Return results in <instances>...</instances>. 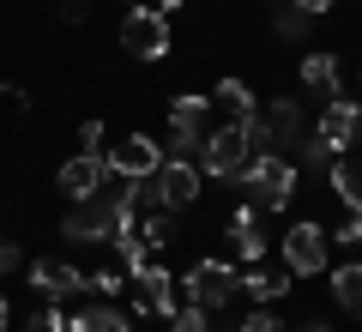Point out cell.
<instances>
[{"instance_id":"f546056e","label":"cell","mask_w":362,"mask_h":332,"mask_svg":"<svg viewBox=\"0 0 362 332\" xmlns=\"http://www.w3.org/2000/svg\"><path fill=\"white\" fill-rule=\"evenodd\" d=\"M0 272H18V248L13 242H0Z\"/></svg>"},{"instance_id":"9c48e42d","label":"cell","mask_w":362,"mask_h":332,"mask_svg":"<svg viewBox=\"0 0 362 332\" xmlns=\"http://www.w3.org/2000/svg\"><path fill=\"white\" fill-rule=\"evenodd\" d=\"M103 176H109V164L97 151H78L73 164H61V176H54V188L66 193V200H97L103 193Z\"/></svg>"},{"instance_id":"d4e9b609","label":"cell","mask_w":362,"mask_h":332,"mask_svg":"<svg viewBox=\"0 0 362 332\" xmlns=\"http://www.w3.org/2000/svg\"><path fill=\"white\" fill-rule=\"evenodd\" d=\"M169 332H206V308H199V302H194V308H181V314L169 320Z\"/></svg>"},{"instance_id":"3957f363","label":"cell","mask_w":362,"mask_h":332,"mask_svg":"<svg viewBox=\"0 0 362 332\" xmlns=\"http://www.w3.org/2000/svg\"><path fill=\"white\" fill-rule=\"evenodd\" d=\"M121 49L133 61H163L169 55V18L157 6H127V18H121Z\"/></svg>"},{"instance_id":"277c9868","label":"cell","mask_w":362,"mask_h":332,"mask_svg":"<svg viewBox=\"0 0 362 332\" xmlns=\"http://www.w3.org/2000/svg\"><path fill=\"white\" fill-rule=\"evenodd\" d=\"M139 200H157L163 212H175V205H194V200H199V169L187 164V157H169V164L151 176V188L139 181Z\"/></svg>"},{"instance_id":"9a60e30c","label":"cell","mask_w":362,"mask_h":332,"mask_svg":"<svg viewBox=\"0 0 362 332\" xmlns=\"http://www.w3.org/2000/svg\"><path fill=\"white\" fill-rule=\"evenodd\" d=\"M230 236H235V260H259L266 254V236H259V224H254V205H242V212L230 217Z\"/></svg>"},{"instance_id":"7c38bea8","label":"cell","mask_w":362,"mask_h":332,"mask_svg":"<svg viewBox=\"0 0 362 332\" xmlns=\"http://www.w3.org/2000/svg\"><path fill=\"white\" fill-rule=\"evenodd\" d=\"M66 332H133V326H127V314H121V308L90 302V308H78V314L66 320Z\"/></svg>"},{"instance_id":"83f0119b","label":"cell","mask_w":362,"mask_h":332,"mask_svg":"<svg viewBox=\"0 0 362 332\" xmlns=\"http://www.w3.org/2000/svg\"><path fill=\"white\" fill-rule=\"evenodd\" d=\"M85 284H90L97 296H115V290H121V272H97V278H85Z\"/></svg>"},{"instance_id":"484cf974","label":"cell","mask_w":362,"mask_h":332,"mask_svg":"<svg viewBox=\"0 0 362 332\" xmlns=\"http://www.w3.org/2000/svg\"><path fill=\"white\" fill-rule=\"evenodd\" d=\"M332 242H344V248H356V242H362V212H350L344 224H338V236H332Z\"/></svg>"},{"instance_id":"44dd1931","label":"cell","mask_w":362,"mask_h":332,"mask_svg":"<svg viewBox=\"0 0 362 332\" xmlns=\"http://www.w3.org/2000/svg\"><path fill=\"white\" fill-rule=\"evenodd\" d=\"M115 248H121V266H127L133 278H139V272L151 266V248H145V242H139V236H133V230H127V236H115Z\"/></svg>"},{"instance_id":"52a82bcc","label":"cell","mask_w":362,"mask_h":332,"mask_svg":"<svg viewBox=\"0 0 362 332\" xmlns=\"http://www.w3.org/2000/svg\"><path fill=\"white\" fill-rule=\"evenodd\" d=\"M326 242H332V236H326L320 224H290V236H284V266L296 272V278L326 272Z\"/></svg>"},{"instance_id":"4dcf8cb0","label":"cell","mask_w":362,"mask_h":332,"mask_svg":"<svg viewBox=\"0 0 362 332\" xmlns=\"http://www.w3.org/2000/svg\"><path fill=\"white\" fill-rule=\"evenodd\" d=\"M290 6H302V13L314 18V13H326V6H332V0H290Z\"/></svg>"},{"instance_id":"2e32d148","label":"cell","mask_w":362,"mask_h":332,"mask_svg":"<svg viewBox=\"0 0 362 332\" xmlns=\"http://www.w3.org/2000/svg\"><path fill=\"white\" fill-rule=\"evenodd\" d=\"M332 188L350 212H362V157H338L332 164Z\"/></svg>"},{"instance_id":"30bf717a","label":"cell","mask_w":362,"mask_h":332,"mask_svg":"<svg viewBox=\"0 0 362 332\" xmlns=\"http://www.w3.org/2000/svg\"><path fill=\"white\" fill-rule=\"evenodd\" d=\"M356 127H362V103L332 97L320 109V121H314V139H326V151H344V145L356 139Z\"/></svg>"},{"instance_id":"8992f818","label":"cell","mask_w":362,"mask_h":332,"mask_svg":"<svg viewBox=\"0 0 362 332\" xmlns=\"http://www.w3.org/2000/svg\"><path fill=\"white\" fill-rule=\"evenodd\" d=\"M235 290H242V272H235L230 260H199V266L187 272V296H194L199 308H218V302H230Z\"/></svg>"},{"instance_id":"4316f807","label":"cell","mask_w":362,"mask_h":332,"mask_svg":"<svg viewBox=\"0 0 362 332\" xmlns=\"http://www.w3.org/2000/svg\"><path fill=\"white\" fill-rule=\"evenodd\" d=\"M242 332H284V326H278V314H266V308H259V314L242 320Z\"/></svg>"},{"instance_id":"7402d4cb","label":"cell","mask_w":362,"mask_h":332,"mask_svg":"<svg viewBox=\"0 0 362 332\" xmlns=\"http://www.w3.org/2000/svg\"><path fill=\"white\" fill-rule=\"evenodd\" d=\"M25 332H66V314L54 302H42V308H30V326Z\"/></svg>"},{"instance_id":"cb8c5ba5","label":"cell","mask_w":362,"mask_h":332,"mask_svg":"<svg viewBox=\"0 0 362 332\" xmlns=\"http://www.w3.org/2000/svg\"><path fill=\"white\" fill-rule=\"evenodd\" d=\"M278 30H284V37H308V13H302V6H284V13H278Z\"/></svg>"},{"instance_id":"e0dca14e","label":"cell","mask_w":362,"mask_h":332,"mask_svg":"<svg viewBox=\"0 0 362 332\" xmlns=\"http://www.w3.org/2000/svg\"><path fill=\"white\" fill-rule=\"evenodd\" d=\"M332 296H338V308H344V314L362 320V260H356V266H338V272H332Z\"/></svg>"},{"instance_id":"5b68a950","label":"cell","mask_w":362,"mask_h":332,"mask_svg":"<svg viewBox=\"0 0 362 332\" xmlns=\"http://www.w3.org/2000/svg\"><path fill=\"white\" fill-rule=\"evenodd\" d=\"M109 176L121 181H151L157 169H163V151H157V139H145V133H127V139H115V151L103 157Z\"/></svg>"},{"instance_id":"ac0fdd59","label":"cell","mask_w":362,"mask_h":332,"mask_svg":"<svg viewBox=\"0 0 362 332\" xmlns=\"http://www.w3.org/2000/svg\"><path fill=\"white\" fill-rule=\"evenodd\" d=\"M218 103L230 109V121H235V127H242V121L254 115V97H247V85H242V79H223V85H218Z\"/></svg>"},{"instance_id":"d6a6232c","label":"cell","mask_w":362,"mask_h":332,"mask_svg":"<svg viewBox=\"0 0 362 332\" xmlns=\"http://www.w3.org/2000/svg\"><path fill=\"white\" fill-rule=\"evenodd\" d=\"M175 6H181V0H157V13H175Z\"/></svg>"},{"instance_id":"ba28073f","label":"cell","mask_w":362,"mask_h":332,"mask_svg":"<svg viewBox=\"0 0 362 332\" xmlns=\"http://www.w3.org/2000/svg\"><path fill=\"white\" fill-rule=\"evenodd\" d=\"M206 115H211V103L206 97H175L169 103V133H175V157H187V151H199L206 145Z\"/></svg>"},{"instance_id":"6da1fadb","label":"cell","mask_w":362,"mask_h":332,"mask_svg":"<svg viewBox=\"0 0 362 332\" xmlns=\"http://www.w3.org/2000/svg\"><path fill=\"white\" fill-rule=\"evenodd\" d=\"M199 164H206V176H223V181H242L247 164H254V145H247V133L235 127H211L206 145H199Z\"/></svg>"},{"instance_id":"f1b7e54d","label":"cell","mask_w":362,"mask_h":332,"mask_svg":"<svg viewBox=\"0 0 362 332\" xmlns=\"http://www.w3.org/2000/svg\"><path fill=\"white\" fill-rule=\"evenodd\" d=\"M78 139H85V151H97V145H103V121H85V127H78Z\"/></svg>"},{"instance_id":"d6986e66","label":"cell","mask_w":362,"mask_h":332,"mask_svg":"<svg viewBox=\"0 0 362 332\" xmlns=\"http://www.w3.org/2000/svg\"><path fill=\"white\" fill-rule=\"evenodd\" d=\"M302 85L338 91V61H332V55H308V61H302Z\"/></svg>"},{"instance_id":"1f68e13d","label":"cell","mask_w":362,"mask_h":332,"mask_svg":"<svg viewBox=\"0 0 362 332\" xmlns=\"http://www.w3.org/2000/svg\"><path fill=\"white\" fill-rule=\"evenodd\" d=\"M6 326H13V308H6V296H0V332H6Z\"/></svg>"},{"instance_id":"8fae6325","label":"cell","mask_w":362,"mask_h":332,"mask_svg":"<svg viewBox=\"0 0 362 332\" xmlns=\"http://www.w3.org/2000/svg\"><path fill=\"white\" fill-rule=\"evenodd\" d=\"M30 284H37L49 302H61V296H73V290H85V272L78 266H66V260H37L30 266Z\"/></svg>"},{"instance_id":"ffe728a7","label":"cell","mask_w":362,"mask_h":332,"mask_svg":"<svg viewBox=\"0 0 362 332\" xmlns=\"http://www.w3.org/2000/svg\"><path fill=\"white\" fill-rule=\"evenodd\" d=\"M242 290L254 296V302H278L290 284H284V278H272V272H242Z\"/></svg>"},{"instance_id":"5bb4252c","label":"cell","mask_w":362,"mask_h":332,"mask_svg":"<svg viewBox=\"0 0 362 332\" xmlns=\"http://www.w3.org/2000/svg\"><path fill=\"white\" fill-rule=\"evenodd\" d=\"M266 127H272V145H278V151H284V145H302V109L296 103H272Z\"/></svg>"},{"instance_id":"7a4b0ae2","label":"cell","mask_w":362,"mask_h":332,"mask_svg":"<svg viewBox=\"0 0 362 332\" xmlns=\"http://www.w3.org/2000/svg\"><path fill=\"white\" fill-rule=\"evenodd\" d=\"M242 188L254 193V205H272V212H284L296 200V164L290 157H254L242 176Z\"/></svg>"},{"instance_id":"4fadbf2b","label":"cell","mask_w":362,"mask_h":332,"mask_svg":"<svg viewBox=\"0 0 362 332\" xmlns=\"http://www.w3.org/2000/svg\"><path fill=\"white\" fill-rule=\"evenodd\" d=\"M133 284H139V308H151V314H175V296H169V272L163 266H145Z\"/></svg>"},{"instance_id":"603a6c76","label":"cell","mask_w":362,"mask_h":332,"mask_svg":"<svg viewBox=\"0 0 362 332\" xmlns=\"http://www.w3.org/2000/svg\"><path fill=\"white\" fill-rule=\"evenodd\" d=\"M139 242H145V248H169V242H175V236H169V217H163V212H157V217H145Z\"/></svg>"}]
</instances>
